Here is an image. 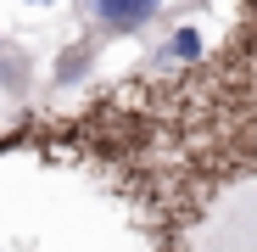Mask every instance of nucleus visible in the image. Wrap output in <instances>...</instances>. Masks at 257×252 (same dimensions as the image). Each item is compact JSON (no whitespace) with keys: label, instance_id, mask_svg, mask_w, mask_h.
I'll return each instance as SVG.
<instances>
[{"label":"nucleus","instance_id":"nucleus-1","mask_svg":"<svg viewBox=\"0 0 257 252\" xmlns=\"http://www.w3.org/2000/svg\"><path fill=\"white\" fill-rule=\"evenodd\" d=\"M128 84L135 90L84 112L73 129L112 151L135 185L224 196L257 180V6H240L229 39L207 45L201 62Z\"/></svg>","mask_w":257,"mask_h":252},{"label":"nucleus","instance_id":"nucleus-2","mask_svg":"<svg viewBox=\"0 0 257 252\" xmlns=\"http://www.w3.org/2000/svg\"><path fill=\"white\" fill-rule=\"evenodd\" d=\"M84 17H90L106 39H128V34L151 28V23L162 17V6H157V0H95Z\"/></svg>","mask_w":257,"mask_h":252},{"label":"nucleus","instance_id":"nucleus-3","mask_svg":"<svg viewBox=\"0 0 257 252\" xmlns=\"http://www.w3.org/2000/svg\"><path fill=\"white\" fill-rule=\"evenodd\" d=\"M185 252H257V235L235 230V224H218V219H196Z\"/></svg>","mask_w":257,"mask_h":252},{"label":"nucleus","instance_id":"nucleus-4","mask_svg":"<svg viewBox=\"0 0 257 252\" xmlns=\"http://www.w3.org/2000/svg\"><path fill=\"white\" fill-rule=\"evenodd\" d=\"M207 219H218V224H235V230H251V235H257V180L224 191L218 202L207 207Z\"/></svg>","mask_w":257,"mask_h":252}]
</instances>
